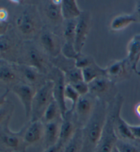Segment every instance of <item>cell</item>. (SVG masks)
I'll use <instances>...</instances> for the list:
<instances>
[{
  "instance_id": "1",
  "label": "cell",
  "mask_w": 140,
  "mask_h": 152,
  "mask_svg": "<svg viewBox=\"0 0 140 152\" xmlns=\"http://www.w3.org/2000/svg\"><path fill=\"white\" fill-rule=\"evenodd\" d=\"M23 4L15 14L12 29L23 41H34L37 39L44 23L36 4Z\"/></svg>"
},
{
  "instance_id": "2",
  "label": "cell",
  "mask_w": 140,
  "mask_h": 152,
  "mask_svg": "<svg viewBox=\"0 0 140 152\" xmlns=\"http://www.w3.org/2000/svg\"><path fill=\"white\" fill-rule=\"evenodd\" d=\"M108 104L97 99L95 110L87 124L81 128L83 151L95 152L108 114Z\"/></svg>"
},
{
  "instance_id": "3",
  "label": "cell",
  "mask_w": 140,
  "mask_h": 152,
  "mask_svg": "<svg viewBox=\"0 0 140 152\" xmlns=\"http://www.w3.org/2000/svg\"><path fill=\"white\" fill-rule=\"evenodd\" d=\"M19 64L32 66L46 76L54 67L50 58L40 49L36 40L23 41Z\"/></svg>"
},
{
  "instance_id": "4",
  "label": "cell",
  "mask_w": 140,
  "mask_h": 152,
  "mask_svg": "<svg viewBox=\"0 0 140 152\" xmlns=\"http://www.w3.org/2000/svg\"><path fill=\"white\" fill-rule=\"evenodd\" d=\"M10 120L0 125V152H26L27 149L23 141L26 125L17 132L11 130Z\"/></svg>"
},
{
  "instance_id": "5",
  "label": "cell",
  "mask_w": 140,
  "mask_h": 152,
  "mask_svg": "<svg viewBox=\"0 0 140 152\" xmlns=\"http://www.w3.org/2000/svg\"><path fill=\"white\" fill-rule=\"evenodd\" d=\"M38 3L37 7L44 25L56 33L59 29L61 31L64 22L61 10L62 0H45Z\"/></svg>"
},
{
  "instance_id": "6",
  "label": "cell",
  "mask_w": 140,
  "mask_h": 152,
  "mask_svg": "<svg viewBox=\"0 0 140 152\" xmlns=\"http://www.w3.org/2000/svg\"><path fill=\"white\" fill-rule=\"evenodd\" d=\"M54 83L48 80L36 90L32 105L30 118L29 121L41 120L45 110L54 100Z\"/></svg>"
},
{
  "instance_id": "7",
  "label": "cell",
  "mask_w": 140,
  "mask_h": 152,
  "mask_svg": "<svg viewBox=\"0 0 140 152\" xmlns=\"http://www.w3.org/2000/svg\"><path fill=\"white\" fill-rule=\"evenodd\" d=\"M23 40L17 35L12 28L0 37V59L12 64H19Z\"/></svg>"
},
{
  "instance_id": "8",
  "label": "cell",
  "mask_w": 140,
  "mask_h": 152,
  "mask_svg": "<svg viewBox=\"0 0 140 152\" xmlns=\"http://www.w3.org/2000/svg\"><path fill=\"white\" fill-rule=\"evenodd\" d=\"M125 98L120 94H118L109 105L112 113L115 132L118 139L126 140H135L131 134L127 123L121 115V111Z\"/></svg>"
},
{
  "instance_id": "9",
  "label": "cell",
  "mask_w": 140,
  "mask_h": 152,
  "mask_svg": "<svg viewBox=\"0 0 140 152\" xmlns=\"http://www.w3.org/2000/svg\"><path fill=\"white\" fill-rule=\"evenodd\" d=\"M36 42L50 59L56 58L62 54L63 43L60 37L45 25L43 26Z\"/></svg>"
},
{
  "instance_id": "10",
  "label": "cell",
  "mask_w": 140,
  "mask_h": 152,
  "mask_svg": "<svg viewBox=\"0 0 140 152\" xmlns=\"http://www.w3.org/2000/svg\"><path fill=\"white\" fill-rule=\"evenodd\" d=\"M97 98L88 93L81 96L73 110V117L79 128H82L87 124L95 110Z\"/></svg>"
},
{
  "instance_id": "11",
  "label": "cell",
  "mask_w": 140,
  "mask_h": 152,
  "mask_svg": "<svg viewBox=\"0 0 140 152\" xmlns=\"http://www.w3.org/2000/svg\"><path fill=\"white\" fill-rule=\"evenodd\" d=\"M116 85L107 77H100L88 83L89 93L96 98L109 103L118 93Z\"/></svg>"
},
{
  "instance_id": "12",
  "label": "cell",
  "mask_w": 140,
  "mask_h": 152,
  "mask_svg": "<svg viewBox=\"0 0 140 152\" xmlns=\"http://www.w3.org/2000/svg\"><path fill=\"white\" fill-rule=\"evenodd\" d=\"M48 79L51 80L54 83V98L59 105L62 114V118L66 113L68 111L66 104V99L64 96L65 87L66 85L65 77L63 72L56 67L54 66L49 75H47Z\"/></svg>"
},
{
  "instance_id": "13",
  "label": "cell",
  "mask_w": 140,
  "mask_h": 152,
  "mask_svg": "<svg viewBox=\"0 0 140 152\" xmlns=\"http://www.w3.org/2000/svg\"><path fill=\"white\" fill-rule=\"evenodd\" d=\"M76 23L77 19L64 20L61 31L64 39L62 54L70 59H75L79 54L76 51L75 47Z\"/></svg>"
},
{
  "instance_id": "14",
  "label": "cell",
  "mask_w": 140,
  "mask_h": 152,
  "mask_svg": "<svg viewBox=\"0 0 140 152\" xmlns=\"http://www.w3.org/2000/svg\"><path fill=\"white\" fill-rule=\"evenodd\" d=\"M118 138L115 132L112 113L108 104V114L101 137L96 147L95 152H111L116 146Z\"/></svg>"
},
{
  "instance_id": "15",
  "label": "cell",
  "mask_w": 140,
  "mask_h": 152,
  "mask_svg": "<svg viewBox=\"0 0 140 152\" xmlns=\"http://www.w3.org/2000/svg\"><path fill=\"white\" fill-rule=\"evenodd\" d=\"M15 65L21 82L36 89L42 87L49 80L47 76L32 66L21 64H15Z\"/></svg>"
},
{
  "instance_id": "16",
  "label": "cell",
  "mask_w": 140,
  "mask_h": 152,
  "mask_svg": "<svg viewBox=\"0 0 140 152\" xmlns=\"http://www.w3.org/2000/svg\"><path fill=\"white\" fill-rule=\"evenodd\" d=\"M91 26V15L88 10H82L81 15L77 18L75 28V47L78 53H82V50L88 38Z\"/></svg>"
},
{
  "instance_id": "17",
  "label": "cell",
  "mask_w": 140,
  "mask_h": 152,
  "mask_svg": "<svg viewBox=\"0 0 140 152\" xmlns=\"http://www.w3.org/2000/svg\"><path fill=\"white\" fill-rule=\"evenodd\" d=\"M105 68L106 77L115 84L127 79L132 72L127 58L111 62Z\"/></svg>"
},
{
  "instance_id": "18",
  "label": "cell",
  "mask_w": 140,
  "mask_h": 152,
  "mask_svg": "<svg viewBox=\"0 0 140 152\" xmlns=\"http://www.w3.org/2000/svg\"><path fill=\"white\" fill-rule=\"evenodd\" d=\"M21 82L15 64L0 59V87L11 90Z\"/></svg>"
},
{
  "instance_id": "19",
  "label": "cell",
  "mask_w": 140,
  "mask_h": 152,
  "mask_svg": "<svg viewBox=\"0 0 140 152\" xmlns=\"http://www.w3.org/2000/svg\"><path fill=\"white\" fill-rule=\"evenodd\" d=\"M36 90L37 89L34 87L22 82L16 85L10 90L19 99L23 107L26 118L29 120L30 118L32 102Z\"/></svg>"
},
{
  "instance_id": "20",
  "label": "cell",
  "mask_w": 140,
  "mask_h": 152,
  "mask_svg": "<svg viewBox=\"0 0 140 152\" xmlns=\"http://www.w3.org/2000/svg\"><path fill=\"white\" fill-rule=\"evenodd\" d=\"M23 134V141L27 147L35 145L43 141L45 133V124L42 120L28 121Z\"/></svg>"
},
{
  "instance_id": "21",
  "label": "cell",
  "mask_w": 140,
  "mask_h": 152,
  "mask_svg": "<svg viewBox=\"0 0 140 152\" xmlns=\"http://www.w3.org/2000/svg\"><path fill=\"white\" fill-rule=\"evenodd\" d=\"M78 128L73 112L69 109L62 118L58 142L65 145L73 137Z\"/></svg>"
},
{
  "instance_id": "22",
  "label": "cell",
  "mask_w": 140,
  "mask_h": 152,
  "mask_svg": "<svg viewBox=\"0 0 140 152\" xmlns=\"http://www.w3.org/2000/svg\"><path fill=\"white\" fill-rule=\"evenodd\" d=\"M126 58L129 63L132 71L140 76L138 64L140 61V34H136L131 38L127 45V56Z\"/></svg>"
},
{
  "instance_id": "23",
  "label": "cell",
  "mask_w": 140,
  "mask_h": 152,
  "mask_svg": "<svg viewBox=\"0 0 140 152\" xmlns=\"http://www.w3.org/2000/svg\"><path fill=\"white\" fill-rule=\"evenodd\" d=\"M62 119L45 124V133L43 139L44 149L56 144L59 140L60 127Z\"/></svg>"
},
{
  "instance_id": "24",
  "label": "cell",
  "mask_w": 140,
  "mask_h": 152,
  "mask_svg": "<svg viewBox=\"0 0 140 152\" xmlns=\"http://www.w3.org/2000/svg\"><path fill=\"white\" fill-rule=\"evenodd\" d=\"M135 23L137 22L133 13L121 14L113 18L110 23L109 28L113 31H120Z\"/></svg>"
},
{
  "instance_id": "25",
  "label": "cell",
  "mask_w": 140,
  "mask_h": 152,
  "mask_svg": "<svg viewBox=\"0 0 140 152\" xmlns=\"http://www.w3.org/2000/svg\"><path fill=\"white\" fill-rule=\"evenodd\" d=\"M61 10L64 20H76L82 12L75 0H62Z\"/></svg>"
},
{
  "instance_id": "26",
  "label": "cell",
  "mask_w": 140,
  "mask_h": 152,
  "mask_svg": "<svg viewBox=\"0 0 140 152\" xmlns=\"http://www.w3.org/2000/svg\"><path fill=\"white\" fill-rule=\"evenodd\" d=\"M81 72L84 80L87 83H89L98 77H106L105 68L98 66L96 61L88 67L82 69Z\"/></svg>"
},
{
  "instance_id": "27",
  "label": "cell",
  "mask_w": 140,
  "mask_h": 152,
  "mask_svg": "<svg viewBox=\"0 0 140 152\" xmlns=\"http://www.w3.org/2000/svg\"><path fill=\"white\" fill-rule=\"evenodd\" d=\"M61 119H62V114L60 108L57 104L56 101L54 99L50 103L47 110H45L44 115L41 120L43 121V123L46 124L61 120Z\"/></svg>"
},
{
  "instance_id": "28",
  "label": "cell",
  "mask_w": 140,
  "mask_h": 152,
  "mask_svg": "<svg viewBox=\"0 0 140 152\" xmlns=\"http://www.w3.org/2000/svg\"><path fill=\"white\" fill-rule=\"evenodd\" d=\"M83 140L81 128H78L73 137L64 146V152H82Z\"/></svg>"
},
{
  "instance_id": "29",
  "label": "cell",
  "mask_w": 140,
  "mask_h": 152,
  "mask_svg": "<svg viewBox=\"0 0 140 152\" xmlns=\"http://www.w3.org/2000/svg\"><path fill=\"white\" fill-rule=\"evenodd\" d=\"M14 110H15V105L12 102L8 100L0 107V125L7 121L11 120Z\"/></svg>"
},
{
  "instance_id": "30",
  "label": "cell",
  "mask_w": 140,
  "mask_h": 152,
  "mask_svg": "<svg viewBox=\"0 0 140 152\" xmlns=\"http://www.w3.org/2000/svg\"><path fill=\"white\" fill-rule=\"evenodd\" d=\"M64 73V72H63ZM66 84L73 85L77 82L84 80L81 69L74 67L64 73Z\"/></svg>"
},
{
  "instance_id": "31",
  "label": "cell",
  "mask_w": 140,
  "mask_h": 152,
  "mask_svg": "<svg viewBox=\"0 0 140 152\" xmlns=\"http://www.w3.org/2000/svg\"><path fill=\"white\" fill-rule=\"evenodd\" d=\"M116 146L120 152H140L139 147L135 143L133 140L118 139Z\"/></svg>"
},
{
  "instance_id": "32",
  "label": "cell",
  "mask_w": 140,
  "mask_h": 152,
  "mask_svg": "<svg viewBox=\"0 0 140 152\" xmlns=\"http://www.w3.org/2000/svg\"><path fill=\"white\" fill-rule=\"evenodd\" d=\"M64 96H65L66 100H68L71 102V107L70 110H73L75 105L77 102L78 100L80 97V95L77 93L72 85L69 84H66L65 87V91H64Z\"/></svg>"
},
{
  "instance_id": "33",
  "label": "cell",
  "mask_w": 140,
  "mask_h": 152,
  "mask_svg": "<svg viewBox=\"0 0 140 152\" xmlns=\"http://www.w3.org/2000/svg\"><path fill=\"white\" fill-rule=\"evenodd\" d=\"M75 66L79 69H84L85 68L88 67L92 64L95 62V59L90 56L85 55L82 53L78 55L77 58L75 59Z\"/></svg>"
},
{
  "instance_id": "34",
  "label": "cell",
  "mask_w": 140,
  "mask_h": 152,
  "mask_svg": "<svg viewBox=\"0 0 140 152\" xmlns=\"http://www.w3.org/2000/svg\"><path fill=\"white\" fill-rule=\"evenodd\" d=\"M70 85H72L74 87V89L77 91V93L79 94L80 96L86 95L89 93L88 83H87L84 80H81V81Z\"/></svg>"
},
{
  "instance_id": "35",
  "label": "cell",
  "mask_w": 140,
  "mask_h": 152,
  "mask_svg": "<svg viewBox=\"0 0 140 152\" xmlns=\"http://www.w3.org/2000/svg\"><path fill=\"white\" fill-rule=\"evenodd\" d=\"M128 128L135 140H140V125H133L128 124Z\"/></svg>"
},
{
  "instance_id": "36",
  "label": "cell",
  "mask_w": 140,
  "mask_h": 152,
  "mask_svg": "<svg viewBox=\"0 0 140 152\" xmlns=\"http://www.w3.org/2000/svg\"><path fill=\"white\" fill-rule=\"evenodd\" d=\"M64 146L65 145H64L61 142H57L54 145L44 149L43 152H64Z\"/></svg>"
},
{
  "instance_id": "37",
  "label": "cell",
  "mask_w": 140,
  "mask_h": 152,
  "mask_svg": "<svg viewBox=\"0 0 140 152\" xmlns=\"http://www.w3.org/2000/svg\"><path fill=\"white\" fill-rule=\"evenodd\" d=\"M9 12L6 8L0 7V23H8Z\"/></svg>"
},
{
  "instance_id": "38",
  "label": "cell",
  "mask_w": 140,
  "mask_h": 152,
  "mask_svg": "<svg viewBox=\"0 0 140 152\" xmlns=\"http://www.w3.org/2000/svg\"><path fill=\"white\" fill-rule=\"evenodd\" d=\"M10 30V24L8 23H0V37L3 36Z\"/></svg>"
},
{
  "instance_id": "39",
  "label": "cell",
  "mask_w": 140,
  "mask_h": 152,
  "mask_svg": "<svg viewBox=\"0 0 140 152\" xmlns=\"http://www.w3.org/2000/svg\"><path fill=\"white\" fill-rule=\"evenodd\" d=\"M133 14L135 16L137 23H140V0L135 1V10Z\"/></svg>"
},
{
  "instance_id": "40",
  "label": "cell",
  "mask_w": 140,
  "mask_h": 152,
  "mask_svg": "<svg viewBox=\"0 0 140 152\" xmlns=\"http://www.w3.org/2000/svg\"><path fill=\"white\" fill-rule=\"evenodd\" d=\"M10 91V90H9V89H6L4 93L0 94V107L8 101V100H7V96H8Z\"/></svg>"
},
{
  "instance_id": "41",
  "label": "cell",
  "mask_w": 140,
  "mask_h": 152,
  "mask_svg": "<svg viewBox=\"0 0 140 152\" xmlns=\"http://www.w3.org/2000/svg\"><path fill=\"white\" fill-rule=\"evenodd\" d=\"M134 111L136 115L140 119V102L137 103L134 107Z\"/></svg>"
},
{
  "instance_id": "42",
  "label": "cell",
  "mask_w": 140,
  "mask_h": 152,
  "mask_svg": "<svg viewBox=\"0 0 140 152\" xmlns=\"http://www.w3.org/2000/svg\"><path fill=\"white\" fill-rule=\"evenodd\" d=\"M111 152H120V151H119V150L118 149V148L116 147V146H115L113 148V149H112Z\"/></svg>"
},
{
  "instance_id": "43",
  "label": "cell",
  "mask_w": 140,
  "mask_h": 152,
  "mask_svg": "<svg viewBox=\"0 0 140 152\" xmlns=\"http://www.w3.org/2000/svg\"><path fill=\"white\" fill-rule=\"evenodd\" d=\"M133 141L135 142V143H137V146H140V140H133Z\"/></svg>"
}]
</instances>
